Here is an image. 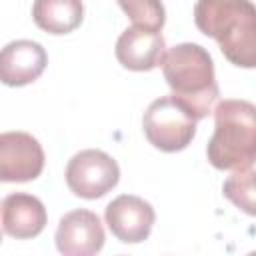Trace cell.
I'll list each match as a JSON object with an SVG mask.
<instances>
[{"instance_id": "obj_1", "label": "cell", "mask_w": 256, "mask_h": 256, "mask_svg": "<svg viewBox=\"0 0 256 256\" xmlns=\"http://www.w3.org/2000/svg\"><path fill=\"white\" fill-rule=\"evenodd\" d=\"M194 22L204 36L218 42L234 66H256V8L252 0H198Z\"/></svg>"}, {"instance_id": "obj_2", "label": "cell", "mask_w": 256, "mask_h": 256, "mask_svg": "<svg viewBox=\"0 0 256 256\" xmlns=\"http://www.w3.org/2000/svg\"><path fill=\"white\" fill-rule=\"evenodd\" d=\"M162 72L172 96L178 98L196 120L212 112L218 100V84L214 62L206 48L194 42L168 48L162 60Z\"/></svg>"}, {"instance_id": "obj_3", "label": "cell", "mask_w": 256, "mask_h": 256, "mask_svg": "<svg viewBox=\"0 0 256 256\" xmlns=\"http://www.w3.org/2000/svg\"><path fill=\"white\" fill-rule=\"evenodd\" d=\"M216 170H238L256 160V108L248 100H222L214 108V134L206 146Z\"/></svg>"}, {"instance_id": "obj_4", "label": "cell", "mask_w": 256, "mask_h": 256, "mask_svg": "<svg viewBox=\"0 0 256 256\" xmlns=\"http://www.w3.org/2000/svg\"><path fill=\"white\" fill-rule=\"evenodd\" d=\"M196 118L172 94L156 98L144 112L142 128L148 142L162 152H180L196 136Z\"/></svg>"}, {"instance_id": "obj_5", "label": "cell", "mask_w": 256, "mask_h": 256, "mask_svg": "<svg viewBox=\"0 0 256 256\" xmlns=\"http://www.w3.org/2000/svg\"><path fill=\"white\" fill-rule=\"evenodd\" d=\"M64 176L72 194L86 200H96L108 194L118 184L120 168L110 154L88 148L76 152L68 160Z\"/></svg>"}, {"instance_id": "obj_6", "label": "cell", "mask_w": 256, "mask_h": 256, "mask_svg": "<svg viewBox=\"0 0 256 256\" xmlns=\"http://www.w3.org/2000/svg\"><path fill=\"white\" fill-rule=\"evenodd\" d=\"M44 170L42 144L28 132L0 134V182H30Z\"/></svg>"}, {"instance_id": "obj_7", "label": "cell", "mask_w": 256, "mask_h": 256, "mask_svg": "<svg viewBox=\"0 0 256 256\" xmlns=\"http://www.w3.org/2000/svg\"><path fill=\"white\" fill-rule=\"evenodd\" d=\"M104 220L110 232L124 244H138L144 242L154 226L156 212L150 202L134 194H122L114 198L106 210Z\"/></svg>"}, {"instance_id": "obj_8", "label": "cell", "mask_w": 256, "mask_h": 256, "mask_svg": "<svg viewBox=\"0 0 256 256\" xmlns=\"http://www.w3.org/2000/svg\"><path fill=\"white\" fill-rule=\"evenodd\" d=\"M54 240L64 256H92L102 250L106 236L98 214L78 208L60 218Z\"/></svg>"}, {"instance_id": "obj_9", "label": "cell", "mask_w": 256, "mask_h": 256, "mask_svg": "<svg viewBox=\"0 0 256 256\" xmlns=\"http://www.w3.org/2000/svg\"><path fill=\"white\" fill-rule=\"evenodd\" d=\"M166 54V40L160 30H150L132 24L116 40L118 62L134 72H148L162 66Z\"/></svg>"}, {"instance_id": "obj_10", "label": "cell", "mask_w": 256, "mask_h": 256, "mask_svg": "<svg viewBox=\"0 0 256 256\" xmlns=\"http://www.w3.org/2000/svg\"><path fill=\"white\" fill-rule=\"evenodd\" d=\"M48 64V54L34 40H14L0 50V82L12 88L38 80Z\"/></svg>"}, {"instance_id": "obj_11", "label": "cell", "mask_w": 256, "mask_h": 256, "mask_svg": "<svg viewBox=\"0 0 256 256\" xmlns=\"http://www.w3.org/2000/svg\"><path fill=\"white\" fill-rule=\"evenodd\" d=\"M0 216L2 230L16 240H28L38 236L48 220L42 200L26 192L8 194L0 204Z\"/></svg>"}, {"instance_id": "obj_12", "label": "cell", "mask_w": 256, "mask_h": 256, "mask_svg": "<svg viewBox=\"0 0 256 256\" xmlns=\"http://www.w3.org/2000/svg\"><path fill=\"white\" fill-rule=\"evenodd\" d=\"M32 18L48 34H70L84 18L82 0H34Z\"/></svg>"}, {"instance_id": "obj_13", "label": "cell", "mask_w": 256, "mask_h": 256, "mask_svg": "<svg viewBox=\"0 0 256 256\" xmlns=\"http://www.w3.org/2000/svg\"><path fill=\"white\" fill-rule=\"evenodd\" d=\"M222 192L234 206L244 210L248 216H254V164L234 170L224 182Z\"/></svg>"}, {"instance_id": "obj_14", "label": "cell", "mask_w": 256, "mask_h": 256, "mask_svg": "<svg viewBox=\"0 0 256 256\" xmlns=\"http://www.w3.org/2000/svg\"><path fill=\"white\" fill-rule=\"evenodd\" d=\"M124 14L136 26H144L150 30H162L166 22V12L160 0H116Z\"/></svg>"}, {"instance_id": "obj_15", "label": "cell", "mask_w": 256, "mask_h": 256, "mask_svg": "<svg viewBox=\"0 0 256 256\" xmlns=\"http://www.w3.org/2000/svg\"><path fill=\"white\" fill-rule=\"evenodd\" d=\"M0 242H2V230H0Z\"/></svg>"}]
</instances>
